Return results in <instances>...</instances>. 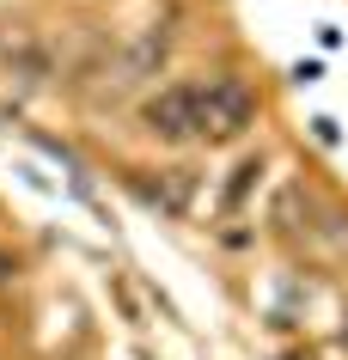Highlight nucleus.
I'll list each match as a JSON object with an SVG mask.
<instances>
[{
  "mask_svg": "<svg viewBox=\"0 0 348 360\" xmlns=\"http://www.w3.org/2000/svg\"><path fill=\"white\" fill-rule=\"evenodd\" d=\"M190 86V129L195 141H238L257 122V92L238 74H214V79H183Z\"/></svg>",
  "mask_w": 348,
  "mask_h": 360,
  "instance_id": "1",
  "label": "nucleus"
},
{
  "mask_svg": "<svg viewBox=\"0 0 348 360\" xmlns=\"http://www.w3.org/2000/svg\"><path fill=\"white\" fill-rule=\"evenodd\" d=\"M165 56H172V31H141V37H129L122 49H116V79L110 92H122V86H135V79H153L159 68H165Z\"/></svg>",
  "mask_w": 348,
  "mask_h": 360,
  "instance_id": "2",
  "label": "nucleus"
},
{
  "mask_svg": "<svg viewBox=\"0 0 348 360\" xmlns=\"http://www.w3.org/2000/svg\"><path fill=\"white\" fill-rule=\"evenodd\" d=\"M141 129L153 134V141H195L190 129V86H165L141 104Z\"/></svg>",
  "mask_w": 348,
  "mask_h": 360,
  "instance_id": "3",
  "label": "nucleus"
},
{
  "mask_svg": "<svg viewBox=\"0 0 348 360\" xmlns=\"http://www.w3.org/2000/svg\"><path fill=\"white\" fill-rule=\"evenodd\" d=\"M257 171H263V159H245V165L232 171V184H226V208H238V202H245V190H251Z\"/></svg>",
  "mask_w": 348,
  "mask_h": 360,
  "instance_id": "4",
  "label": "nucleus"
},
{
  "mask_svg": "<svg viewBox=\"0 0 348 360\" xmlns=\"http://www.w3.org/2000/svg\"><path fill=\"white\" fill-rule=\"evenodd\" d=\"M6 281H19V257H6V250H0V287Z\"/></svg>",
  "mask_w": 348,
  "mask_h": 360,
  "instance_id": "5",
  "label": "nucleus"
}]
</instances>
